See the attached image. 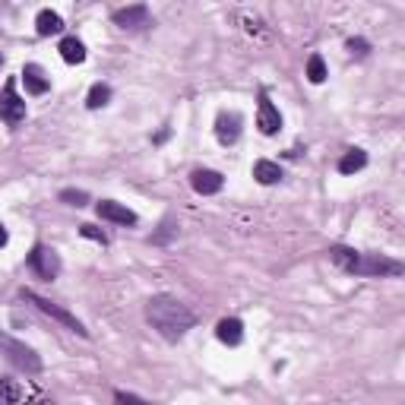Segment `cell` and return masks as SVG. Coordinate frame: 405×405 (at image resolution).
<instances>
[{"label": "cell", "instance_id": "cell-18", "mask_svg": "<svg viewBox=\"0 0 405 405\" xmlns=\"http://www.w3.org/2000/svg\"><path fill=\"white\" fill-rule=\"evenodd\" d=\"M253 177H257L259 184H276L278 177H282V168H278L276 162H269V158H259V162L253 165Z\"/></svg>", "mask_w": 405, "mask_h": 405}, {"label": "cell", "instance_id": "cell-17", "mask_svg": "<svg viewBox=\"0 0 405 405\" xmlns=\"http://www.w3.org/2000/svg\"><path fill=\"white\" fill-rule=\"evenodd\" d=\"M367 165V152L364 149H348L345 155L339 158V171L342 174H354V171H361Z\"/></svg>", "mask_w": 405, "mask_h": 405}, {"label": "cell", "instance_id": "cell-22", "mask_svg": "<svg viewBox=\"0 0 405 405\" xmlns=\"http://www.w3.org/2000/svg\"><path fill=\"white\" fill-rule=\"evenodd\" d=\"M79 234H82V238L98 240V244H108V234L101 231V228H95V225H79Z\"/></svg>", "mask_w": 405, "mask_h": 405}, {"label": "cell", "instance_id": "cell-10", "mask_svg": "<svg viewBox=\"0 0 405 405\" xmlns=\"http://www.w3.org/2000/svg\"><path fill=\"white\" fill-rule=\"evenodd\" d=\"M190 184H193V190H196V193H202V196H212V193H219V190L225 187V177H221L219 171L200 168V171H193V177H190Z\"/></svg>", "mask_w": 405, "mask_h": 405}, {"label": "cell", "instance_id": "cell-24", "mask_svg": "<svg viewBox=\"0 0 405 405\" xmlns=\"http://www.w3.org/2000/svg\"><path fill=\"white\" fill-rule=\"evenodd\" d=\"M348 51H352V54H358V57H364L367 51H371V44H367L364 38H348Z\"/></svg>", "mask_w": 405, "mask_h": 405}, {"label": "cell", "instance_id": "cell-21", "mask_svg": "<svg viewBox=\"0 0 405 405\" xmlns=\"http://www.w3.org/2000/svg\"><path fill=\"white\" fill-rule=\"evenodd\" d=\"M60 200L67 202V206L79 209V206H86V202H89V193H86V190H60Z\"/></svg>", "mask_w": 405, "mask_h": 405}, {"label": "cell", "instance_id": "cell-2", "mask_svg": "<svg viewBox=\"0 0 405 405\" xmlns=\"http://www.w3.org/2000/svg\"><path fill=\"white\" fill-rule=\"evenodd\" d=\"M329 259L348 276H402L405 269L399 259L380 257V253H361L352 247H329Z\"/></svg>", "mask_w": 405, "mask_h": 405}, {"label": "cell", "instance_id": "cell-11", "mask_svg": "<svg viewBox=\"0 0 405 405\" xmlns=\"http://www.w3.org/2000/svg\"><path fill=\"white\" fill-rule=\"evenodd\" d=\"M114 25H120V29H143V25H149V6L136 4V6H127V10H117L114 13Z\"/></svg>", "mask_w": 405, "mask_h": 405}, {"label": "cell", "instance_id": "cell-4", "mask_svg": "<svg viewBox=\"0 0 405 405\" xmlns=\"http://www.w3.org/2000/svg\"><path fill=\"white\" fill-rule=\"evenodd\" d=\"M22 301H29V304H35L38 310H41V314H48L51 320H57V323H63V326L70 329V333H76V335H82V339H86L89 335V329L82 326L79 320H76L73 314H70V310H63V307H57V304H51L48 297H41V295H35V291H29V288H22Z\"/></svg>", "mask_w": 405, "mask_h": 405}, {"label": "cell", "instance_id": "cell-23", "mask_svg": "<svg viewBox=\"0 0 405 405\" xmlns=\"http://www.w3.org/2000/svg\"><path fill=\"white\" fill-rule=\"evenodd\" d=\"M114 402H117V405H149V402H146V399L133 396V392H124V390H117V392H114Z\"/></svg>", "mask_w": 405, "mask_h": 405}, {"label": "cell", "instance_id": "cell-15", "mask_svg": "<svg viewBox=\"0 0 405 405\" xmlns=\"http://www.w3.org/2000/svg\"><path fill=\"white\" fill-rule=\"evenodd\" d=\"M25 402V392L16 380H6L0 377V405H22Z\"/></svg>", "mask_w": 405, "mask_h": 405}, {"label": "cell", "instance_id": "cell-13", "mask_svg": "<svg viewBox=\"0 0 405 405\" xmlns=\"http://www.w3.org/2000/svg\"><path fill=\"white\" fill-rule=\"evenodd\" d=\"M215 335H219V342H225V345H240V339H244V323L228 316V320H221L219 326H215Z\"/></svg>", "mask_w": 405, "mask_h": 405}, {"label": "cell", "instance_id": "cell-26", "mask_svg": "<svg viewBox=\"0 0 405 405\" xmlns=\"http://www.w3.org/2000/svg\"><path fill=\"white\" fill-rule=\"evenodd\" d=\"M6 238H10V234H6V228L0 225V247H6Z\"/></svg>", "mask_w": 405, "mask_h": 405}, {"label": "cell", "instance_id": "cell-9", "mask_svg": "<svg viewBox=\"0 0 405 405\" xmlns=\"http://www.w3.org/2000/svg\"><path fill=\"white\" fill-rule=\"evenodd\" d=\"M95 212H98V219L117 221V225H136V212L120 206V202H114V200H101L98 206H95Z\"/></svg>", "mask_w": 405, "mask_h": 405}, {"label": "cell", "instance_id": "cell-7", "mask_svg": "<svg viewBox=\"0 0 405 405\" xmlns=\"http://www.w3.org/2000/svg\"><path fill=\"white\" fill-rule=\"evenodd\" d=\"M257 127L259 133H266V136H276L278 130H282V114H278V108L269 101V95H259V108H257Z\"/></svg>", "mask_w": 405, "mask_h": 405}, {"label": "cell", "instance_id": "cell-14", "mask_svg": "<svg viewBox=\"0 0 405 405\" xmlns=\"http://www.w3.org/2000/svg\"><path fill=\"white\" fill-rule=\"evenodd\" d=\"M35 32L41 38H48V35H57V32H63V19L57 16L54 10H41L35 16Z\"/></svg>", "mask_w": 405, "mask_h": 405}, {"label": "cell", "instance_id": "cell-6", "mask_svg": "<svg viewBox=\"0 0 405 405\" xmlns=\"http://www.w3.org/2000/svg\"><path fill=\"white\" fill-rule=\"evenodd\" d=\"M29 266L35 276H41L44 282H51V278H57V272H60V257H57L51 247L38 244V247H32V253H29Z\"/></svg>", "mask_w": 405, "mask_h": 405}, {"label": "cell", "instance_id": "cell-5", "mask_svg": "<svg viewBox=\"0 0 405 405\" xmlns=\"http://www.w3.org/2000/svg\"><path fill=\"white\" fill-rule=\"evenodd\" d=\"M0 120L10 127L25 120V101L16 95V79H6V86H4V95H0Z\"/></svg>", "mask_w": 405, "mask_h": 405}, {"label": "cell", "instance_id": "cell-3", "mask_svg": "<svg viewBox=\"0 0 405 405\" xmlns=\"http://www.w3.org/2000/svg\"><path fill=\"white\" fill-rule=\"evenodd\" d=\"M0 354H4L13 367H19V371H25V373H38V371H41V358H38V354L32 352L25 342L13 339V335H6V333H0Z\"/></svg>", "mask_w": 405, "mask_h": 405}, {"label": "cell", "instance_id": "cell-25", "mask_svg": "<svg viewBox=\"0 0 405 405\" xmlns=\"http://www.w3.org/2000/svg\"><path fill=\"white\" fill-rule=\"evenodd\" d=\"M174 231H177V228H174V221H165V225H162V231H158V234H152V240H155V244H165V240H168Z\"/></svg>", "mask_w": 405, "mask_h": 405}, {"label": "cell", "instance_id": "cell-12", "mask_svg": "<svg viewBox=\"0 0 405 405\" xmlns=\"http://www.w3.org/2000/svg\"><path fill=\"white\" fill-rule=\"evenodd\" d=\"M22 79H25V89H29L32 95H44L51 89V79L44 76V70L38 67V63H25V67H22Z\"/></svg>", "mask_w": 405, "mask_h": 405}, {"label": "cell", "instance_id": "cell-16", "mask_svg": "<svg viewBox=\"0 0 405 405\" xmlns=\"http://www.w3.org/2000/svg\"><path fill=\"white\" fill-rule=\"evenodd\" d=\"M57 51H60V57L67 63H82V60H86V48H82V41H79V38H73V35L63 38Z\"/></svg>", "mask_w": 405, "mask_h": 405}, {"label": "cell", "instance_id": "cell-20", "mask_svg": "<svg viewBox=\"0 0 405 405\" xmlns=\"http://www.w3.org/2000/svg\"><path fill=\"white\" fill-rule=\"evenodd\" d=\"M307 79L310 82H323V79H326V63H323L320 54H310V60H307Z\"/></svg>", "mask_w": 405, "mask_h": 405}, {"label": "cell", "instance_id": "cell-8", "mask_svg": "<svg viewBox=\"0 0 405 405\" xmlns=\"http://www.w3.org/2000/svg\"><path fill=\"white\" fill-rule=\"evenodd\" d=\"M240 124H244V117H240L238 111H221L219 117H215V136H219L221 146H234L240 136Z\"/></svg>", "mask_w": 405, "mask_h": 405}, {"label": "cell", "instance_id": "cell-1", "mask_svg": "<svg viewBox=\"0 0 405 405\" xmlns=\"http://www.w3.org/2000/svg\"><path fill=\"white\" fill-rule=\"evenodd\" d=\"M146 320H149L152 329L168 342H181L184 335L196 326L193 310L171 295H152L149 301H146Z\"/></svg>", "mask_w": 405, "mask_h": 405}, {"label": "cell", "instance_id": "cell-19", "mask_svg": "<svg viewBox=\"0 0 405 405\" xmlns=\"http://www.w3.org/2000/svg\"><path fill=\"white\" fill-rule=\"evenodd\" d=\"M108 101H111V86H105V82H95L92 89H89V98H86V105L92 108H105Z\"/></svg>", "mask_w": 405, "mask_h": 405}]
</instances>
